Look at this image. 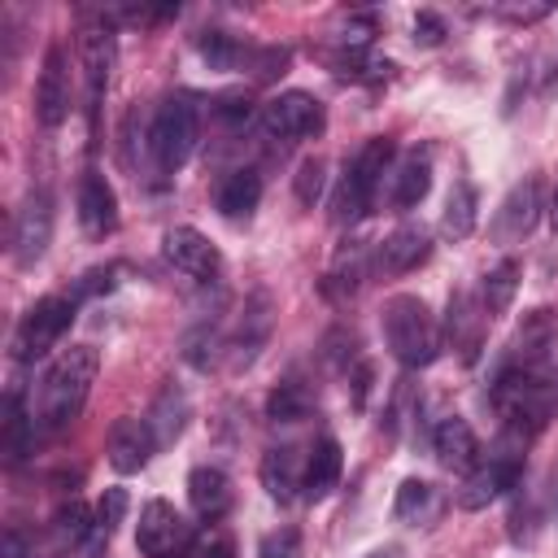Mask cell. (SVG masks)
Returning <instances> with one entry per match:
<instances>
[{
  "instance_id": "cell-1",
  "label": "cell",
  "mask_w": 558,
  "mask_h": 558,
  "mask_svg": "<svg viewBox=\"0 0 558 558\" xmlns=\"http://www.w3.org/2000/svg\"><path fill=\"white\" fill-rule=\"evenodd\" d=\"M488 405L501 418V436L514 440V445H527L558 414V371H554V362L493 371Z\"/></svg>"
},
{
  "instance_id": "cell-2",
  "label": "cell",
  "mask_w": 558,
  "mask_h": 558,
  "mask_svg": "<svg viewBox=\"0 0 558 558\" xmlns=\"http://www.w3.org/2000/svg\"><path fill=\"white\" fill-rule=\"evenodd\" d=\"M96 371H100V353H96L92 344L65 349V353L44 371L35 423H39L44 432L70 427V423L83 414V405H87V392H92V384H96Z\"/></svg>"
},
{
  "instance_id": "cell-3",
  "label": "cell",
  "mask_w": 558,
  "mask_h": 558,
  "mask_svg": "<svg viewBox=\"0 0 558 558\" xmlns=\"http://www.w3.org/2000/svg\"><path fill=\"white\" fill-rule=\"evenodd\" d=\"M379 327H384V344L388 353L405 366V371H423L440 357L445 349V331L432 314V305L414 292H397L384 301L379 310Z\"/></svg>"
},
{
  "instance_id": "cell-4",
  "label": "cell",
  "mask_w": 558,
  "mask_h": 558,
  "mask_svg": "<svg viewBox=\"0 0 558 558\" xmlns=\"http://www.w3.org/2000/svg\"><path fill=\"white\" fill-rule=\"evenodd\" d=\"M196 135H201V118H196L192 96H166L153 109L144 144H148V161H153L157 179H166V174L187 166V157L196 148Z\"/></svg>"
},
{
  "instance_id": "cell-5",
  "label": "cell",
  "mask_w": 558,
  "mask_h": 558,
  "mask_svg": "<svg viewBox=\"0 0 558 558\" xmlns=\"http://www.w3.org/2000/svg\"><path fill=\"white\" fill-rule=\"evenodd\" d=\"M388 161H392V140H384V135H371V140L353 153V161H349L344 174H340L336 201H331V218H336L340 227L371 214L375 192H379V183H384V174H388Z\"/></svg>"
},
{
  "instance_id": "cell-6",
  "label": "cell",
  "mask_w": 558,
  "mask_h": 558,
  "mask_svg": "<svg viewBox=\"0 0 558 558\" xmlns=\"http://www.w3.org/2000/svg\"><path fill=\"white\" fill-rule=\"evenodd\" d=\"M74 323V296H39L13 327V357L17 362H35L48 349H57V340L70 331Z\"/></svg>"
},
{
  "instance_id": "cell-7",
  "label": "cell",
  "mask_w": 558,
  "mask_h": 558,
  "mask_svg": "<svg viewBox=\"0 0 558 558\" xmlns=\"http://www.w3.org/2000/svg\"><path fill=\"white\" fill-rule=\"evenodd\" d=\"M519 475H523V445L501 436V449L488 453V462H480L475 471H466V480H462L453 501H458V510H484L501 493H510L519 484Z\"/></svg>"
},
{
  "instance_id": "cell-8",
  "label": "cell",
  "mask_w": 558,
  "mask_h": 558,
  "mask_svg": "<svg viewBox=\"0 0 558 558\" xmlns=\"http://www.w3.org/2000/svg\"><path fill=\"white\" fill-rule=\"evenodd\" d=\"M323 122H327L323 100L310 96V92H279V96H270V100L262 105V131H266L270 140H283V144L318 135Z\"/></svg>"
},
{
  "instance_id": "cell-9",
  "label": "cell",
  "mask_w": 558,
  "mask_h": 558,
  "mask_svg": "<svg viewBox=\"0 0 558 558\" xmlns=\"http://www.w3.org/2000/svg\"><path fill=\"white\" fill-rule=\"evenodd\" d=\"M192 541V523L161 497L144 501L140 510V527H135V545L144 558H179V549Z\"/></svg>"
},
{
  "instance_id": "cell-10",
  "label": "cell",
  "mask_w": 558,
  "mask_h": 558,
  "mask_svg": "<svg viewBox=\"0 0 558 558\" xmlns=\"http://www.w3.org/2000/svg\"><path fill=\"white\" fill-rule=\"evenodd\" d=\"M270 327H275V301H270V292H253L244 301V310L235 314V327H231V336L222 344V353L231 357V371L253 366V357L270 340Z\"/></svg>"
},
{
  "instance_id": "cell-11",
  "label": "cell",
  "mask_w": 558,
  "mask_h": 558,
  "mask_svg": "<svg viewBox=\"0 0 558 558\" xmlns=\"http://www.w3.org/2000/svg\"><path fill=\"white\" fill-rule=\"evenodd\" d=\"M52 244V196L44 187L26 192V201L13 214V262L35 266Z\"/></svg>"
},
{
  "instance_id": "cell-12",
  "label": "cell",
  "mask_w": 558,
  "mask_h": 558,
  "mask_svg": "<svg viewBox=\"0 0 558 558\" xmlns=\"http://www.w3.org/2000/svg\"><path fill=\"white\" fill-rule=\"evenodd\" d=\"M35 118L39 126L57 131L70 118V57L65 44H48L39 78H35Z\"/></svg>"
},
{
  "instance_id": "cell-13",
  "label": "cell",
  "mask_w": 558,
  "mask_h": 558,
  "mask_svg": "<svg viewBox=\"0 0 558 558\" xmlns=\"http://www.w3.org/2000/svg\"><path fill=\"white\" fill-rule=\"evenodd\" d=\"M161 253H166V262L179 270V275H187V279H196V283H214L218 275H222V253L209 244V235H201L196 227H170L166 231V240H161Z\"/></svg>"
},
{
  "instance_id": "cell-14",
  "label": "cell",
  "mask_w": 558,
  "mask_h": 558,
  "mask_svg": "<svg viewBox=\"0 0 558 558\" xmlns=\"http://www.w3.org/2000/svg\"><path fill=\"white\" fill-rule=\"evenodd\" d=\"M554 340H558V314H554V310H532V314H523L514 340H510L506 353L497 357V371H514V366H541V362H549Z\"/></svg>"
},
{
  "instance_id": "cell-15",
  "label": "cell",
  "mask_w": 558,
  "mask_h": 558,
  "mask_svg": "<svg viewBox=\"0 0 558 558\" xmlns=\"http://www.w3.org/2000/svg\"><path fill=\"white\" fill-rule=\"evenodd\" d=\"M536 218H541V179L527 174L501 196V205L493 214V240L497 244H519L536 227Z\"/></svg>"
},
{
  "instance_id": "cell-16",
  "label": "cell",
  "mask_w": 558,
  "mask_h": 558,
  "mask_svg": "<svg viewBox=\"0 0 558 558\" xmlns=\"http://www.w3.org/2000/svg\"><path fill=\"white\" fill-rule=\"evenodd\" d=\"M427 257H432V231L405 222V227L388 231V235L375 244L371 270H375V275H405V270H418Z\"/></svg>"
},
{
  "instance_id": "cell-17",
  "label": "cell",
  "mask_w": 558,
  "mask_h": 558,
  "mask_svg": "<svg viewBox=\"0 0 558 558\" xmlns=\"http://www.w3.org/2000/svg\"><path fill=\"white\" fill-rule=\"evenodd\" d=\"M74 209H78V227L92 240H105L118 227V196L109 187V179L100 170H83L78 187H74Z\"/></svg>"
},
{
  "instance_id": "cell-18",
  "label": "cell",
  "mask_w": 558,
  "mask_h": 558,
  "mask_svg": "<svg viewBox=\"0 0 558 558\" xmlns=\"http://www.w3.org/2000/svg\"><path fill=\"white\" fill-rule=\"evenodd\" d=\"M161 445H157V436H153V427H148V418H113V427H109V436H105V453H109V466L113 471H122V475H131V471H144L148 466V458L157 453Z\"/></svg>"
},
{
  "instance_id": "cell-19",
  "label": "cell",
  "mask_w": 558,
  "mask_h": 558,
  "mask_svg": "<svg viewBox=\"0 0 558 558\" xmlns=\"http://www.w3.org/2000/svg\"><path fill=\"white\" fill-rule=\"evenodd\" d=\"M113 35L109 26H87L78 39V61H83V83H87V118L96 122V109L105 100L109 74H113Z\"/></svg>"
},
{
  "instance_id": "cell-20",
  "label": "cell",
  "mask_w": 558,
  "mask_h": 558,
  "mask_svg": "<svg viewBox=\"0 0 558 558\" xmlns=\"http://www.w3.org/2000/svg\"><path fill=\"white\" fill-rule=\"evenodd\" d=\"M432 453L449 471H475L480 466V440H475V432L462 414H445L432 427Z\"/></svg>"
},
{
  "instance_id": "cell-21",
  "label": "cell",
  "mask_w": 558,
  "mask_h": 558,
  "mask_svg": "<svg viewBox=\"0 0 558 558\" xmlns=\"http://www.w3.org/2000/svg\"><path fill=\"white\" fill-rule=\"evenodd\" d=\"M484 323H488V314H484V305H480L471 292H453V296H449V318H445V327H449V344L458 349L462 362H475V353H480V344H484Z\"/></svg>"
},
{
  "instance_id": "cell-22",
  "label": "cell",
  "mask_w": 558,
  "mask_h": 558,
  "mask_svg": "<svg viewBox=\"0 0 558 558\" xmlns=\"http://www.w3.org/2000/svg\"><path fill=\"white\" fill-rule=\"evenodd\" d=\"M340 471H344V453H340V440L336 436H318L310 445V458H305V475H301V497L305 501H323L336 484H340Z\"/></svg>"
},
{
  "instance_id": "cell-23",
  "label": "cell",
  "mask_w": 558,
  "mask_h": 558,
  "mask_svg": "<svg viewBox=\"0 0 558 558\" xmlns=\"http://www.w3.org/2000/svg\"><path fill=\"white\" fill-rule=\"evenodd\" d=\"M427 192H432V153L427 148L401 153V161L392 166V187H388L392 209H414Z\"/></svg>"
},
{
  "instance_id": "cell-24",
  "label": "cell",
  "mask_w": 558,
  "mask_h": 558,
  "mask_svg": "<svg viewBox=\"0 0 558 558\" xmlns=\"http://www.w3.org/2000/svg\"><path fill=\"white\" fill-rule=\"evenodd\" d=\"M257 201H262V174H257L253 166L222 174V179H218V187H214V209H218L222 218H231V222L253 218Z\"/></svg>"
},
{
  "instance_id": "cell-25",
  "label": "cell",
  "mask_w": 558,
  "mask_h": 558,
  "mask_svg": "<svg viewBox=\"0 0 558 558\" xmlns=\"http://www.w3.org/2000/svg\"><path fill=\"white\" fill-rule=\"evenodd\" d=\"M440 510H445V497H440V488H436L432 480H418V475L401 480L397 501H392V519H397V523L427 527V523L440 519Z\"/></svg>"
},
{
  "instance_id": "cell-26",
  "label": "cell",
  "mask_w": 558,
  "mask_h": 558,
  "mask_svg": "<svg viewBox=\"0 0 558 558\" xmlns=\"http://www.w3.org/2000/svg\"><path fill=\"white\" fill-rule=\"evenodd\" d=\"M92 527H96V514L78 497L65 501V506H57V514L48 519V545H44V554L48 558H61L70 549H83V541L92 536Z\"/></svg>"
},
{
  "instance_id": "cell-27",
  "label": "cell",
  "mask_w": 558,
  "mask_h": 558,
  "mask_svg": "<svg viewBox=\"0 0 558 558\" xmlns=\"http://www.w3.org/2000/svg\"><path fill=\"white\" fill-rule=\"evenodd\" d=\"M301 475H305V462H301L296 445H275V449H266V458H262V488H266L279 506H288V501L296 497Z\"/></svg>"
},
{
  "instance_id": "cell-28",
  "label": "cell",
  "mask_w": 558,
  "mask_h": 558,
  "mask_svg": "<svg viewBox=\"0 0 558 558\" xmlns=\"http://www.w3.org/2000/svg\"><path fill=\"white\" fill-rule=\"evenodd\" d=\"M231 480H227V471H218V466H196L192 475H187V501H192V510L205 519V523H214V519H222L227 510H231Z\"/></svg>"
},
{
  "instance_id": "cell-29",
  "label": "cell",
  "mask_w": 558,
  "mask_h": 558,
  "mask_svg": "<svg viewBox=\"0 0 558 558\" xmlns=\"http://www.w3.org/2000/svg\"><path fill=\"white\" fill-rule=\"evenodd\" d=\"M314 405H318L314 388H310L305 379L288 375V379H279V384L270 388V397H266V418H270V423H301V418L314 414Z\"/></svg>"
},
{
  "instance_id": "cell-30",
  "label": "cell",
  "mask_w": 558,
  "mask_h": 558,
  "mask_svg": "<svg viewBox=\"0 0 558 558\" xmlns=\"http://www.w3.org/2000/svg\"><path fill=\"white\" fill-rule=\"evenodd\" d=\"M187 414H192L187 392H183V388H174V384H166V388L157 392L153 410H148V427H153L157 445H174V440L183 436V427H187Z\"/></svg>"
},
{
  "instance_id": "cell-31",
  "label": "cell",
  "mask_w": 558,
  "mask_h": 558,
  "mask_svg": "<svg viewBox=\"0 0 558 558\" xmlns=\"http://www.w3.org/2000/svg\"><path fill=\"white\" fill-rule=\"evenodd\" d=\"M475 222H480V196H475V183H471V179H458V183L449 187V196H445L440 227H445V235L466 240V235L475 231Z\"/></svg>"
},
{
  "instance_id": "cell-32",
  "label": "cell",
  "mask_w": 558,
  "mask_h": 558,
  "mask_svg": "<svg viewBox=\"0 0 558 558\" xmlns=\"http://www.w3.org/2000/svg\"><path fill=\"white\" fill-rule=\"evenodd\" d=\"M514 292H519V262L506 257V262H497V266L484 275V283H480V305H484V314H488V318L506 314L510 301H514Z\"/></svg>"
},
{
  "instance_id": "cell-33",
  "label": "cell",
  "mask_w": 558,
  "mask_h": 558,
  "mask_svg": "<svg viewBox=\"0 0 558 558\" xmlns=\"http://www.w3.org/2000/svg\"><path fill=\"white\" fill-rule=\"evenodd\" d=\"M196 52L209 70H240V65H248L253 48L240 44L235 35H227V31H205V35H196Z\"/></svg>"
},
{
  "instance_id": "cell-34",
  "label": "cell",
  "mask_w": 558,
  "mask_h": 558,
  "mask_svg": "<svg viewBox=\"0 0 558 558\" xmlns=\"http://www.w3.org/2000/svg\"><path fill=\"white\" fill-rule=\"evenodd\" d=\"M362 279H366V253H362V248H344V253L336 257V266L327 270L323 292H327L331 301H349Z\"/></svg>"
},
{
  "instance_id": "cell-35",
  "label": "cell",
  "mask_w": 558,
  "mask_h": 558,
  "mask_svg": "<svg viewBox=\"0 0 558 558\" xmlns=\"http://www.w3.org/2000/svg\"><path fill=\"white\" fill-rule=\"evenodd\" d=\"M31 432H35V418L26 414L22 397L9 392V397H4V458H9V462H22V458H26Z\"/></svg>"
},
{
  "instance_id": "cell-36",
  "label": "cell",
  "mask_w": 558,
  "mask_h": 558,
  "mask_svg": "<svg viewBox=\"0 0 558 558\" xmlns=\"http://www.w3.org/2000/svg\"><path fill=\"white\" fill-rule=\"evenodd\" d=\"M336 74L340 78H353V83H384L392 74V65L388 61H375L366 52H340L336 57Z\"/></svg>"
},
{
  "instance_id": "cell-37",
  "label": "cell",
  "mask_w": 558,
  "mask_h": 558,
  "mask_svg": "<svg viewBox=\"0 0 558 558\" xmlns=\"http://www.w3.org/2000/svg\"><path fill=\"white\" fill-rule=\"evenodd\" d=\"M323 174H327V166H323V157H305L301 166H296V201L301 205H314L318 196H323Z\"/></svg>"
},
{
  "instance_id": "cell-38",
  "label": "cell",
  "mask_w": 558,
  "mask_h": 558,
  "mask_svg": "<svg viewBox=\"0 0 558 558\" xmlns=\"http://www.w3.org/2000/svg\"><path fill=\"white\" fill-rule=\"evenodd\" d=\"M288 61H292V52L288 48H253L248 52V70H253V78H279L283 70H288Z\"/></svg>"
},
{
  "instance_id": "cell-39",
  "label": "cell",
  "mask_w": 558,
  "mask_h": 558,
  "mask_svg": "<svg viewBox=\"0 0 558 558\" xmlns=\"http://www.w3.org/2000/svg\"><path fill=\"white\" fill-rule=\"evenodd\" d=\"M323 353H327V362H331L336 371H349V362H353V353H357V336H353L349 327H336V331L323 340Z\"/></svg>"
},
{
  "instance_id": "cell-40",
  "label": "cell",
  "mask_w": 558,
  "mask_h": 558,
  "mask_svg": "<svg viewBox=\"0 0 558 558\" xmlns=\"http://www.w3.org/2000/svg\"><path fill=\"white\" fill-rule=\"evenodd\" d=\"M122 514H126V493L122 488H105L100 501H96V527L113 536V527L122 523Z\"/></svg>"
},
{
  "instance_id": "cell-41",
  "label": "cell",
  "mask_w": 558,
  "mask_h": 558,
  "mask_svg": "<svg viewBox=\"0 0 558 558\" xmlns=\"http://www.w3.org/2000/svg\"><path fill=\"white\" fill-rule=\"evenodd\" d=\"M257 558H301V536H296V527H279V532L262 536Z\"/></svg>"
},
{
  "instance_id": "cell-42",
  "label": "cell",
  "mask_w": 558,
  "mask_h": 558,
  "mask_svg": "<svg viewBox=\"0 0 558 558\" xmlns=\"http://www.w3.org/2000/svg\"><path fill=\"white\" fill-rule=\"evenodd\" d=\"M214 118H222V122H248V118H253L248 92H222V96L214 100Z\"/></svg>"
},
{
  "instance_id": "cell-43",
  "label": "cell",
  "mask_w": 558,
  "mask_h": 558,
  "mask_svg": "<svg viewBox=\"0 0 558 558\" xmlns=\"http://www.w3.org/2000/svg\"><path fill=\"white\" fill-rule=\"evenodd\" d=\"M445 35H449V31H445V17L432 13V9H418V17H414V44H418V48H436Z\"/></svg>"
},
{
  "instance_id": "cell-44",
  "label": "cell",
  "mask_w": 558,
  "mask_h": 558,
  "mask_svg": "<svg viewBox=\"0 0 558 558\" xmlns=\"http://www.w3.org/2000/svg\"><path fill=\"white\" fill-rule=\"evenodd\" d=\"M113 283H118V266H96V270H87V275H83L78 296H92V292H113Z\"/></svg>"
},
{
  "instance_id": "cell-45",
  "label": "cell",
  "mask_w": 558,
  "mask_h": 558,
  "mask_svg": "<svg viewBox=\"0 0 558 558\" xmlns=\"http://www.w3.org/2000/svg\"><path fill=\"white\" fill-rule=\"evenodd\" d=\"M549 9H554V4H549V0H541V4H501V9H493V13H497V17H506V22H541Z\"/></svg>"
},
{
  "instance_id": "cell-46",
  "label": "cell",
  "mask_w": 558,
  "mask_h": 558,
  "mask_svg": "<svg viewBox=\"0 0 558 558\" xmlns=\"http://www.w3.org/2000/svg\"><path fill=\"white\" fill-rule=\"evenodd\" d=\"M196 558H235V541L227 532H209L201 545H196Z\"/></svg>"
},
{
  "instance_id": "cell-47",
  "label": "cell",
  "mask_w": 558,
  "mask_h": 558,
  "mask_svg": "<svg viewBox=\"0 0 558 558\" xmlns=\"http://www.w3.org/2000/svg\"><path fill=\"white\" fill-rule=\"evenodd\" d=\"M4 558H35V545H26V536L17 527L4 532Z\"/></svg>"
},
{
  "instance_id": "cell-48",
  "label": "cell",
  "mask_w": 558,
  "mask_h": 558,
  "mask_svg": "<svg viewBox=\"0 0 558 558\" xmlns=\"http://www.w3.org/2000/svg\"><path fill=\"white\" fill-rule=\"evenodd\" d=\"M362 558H405V549H401V545H379V549H371V554H362Z\"/></svg>"
},
{
  "instance_id": "cell-49",
  "label": "cell",
  "mask_w": 558,
  "mask_h": 558,
  "mask_svg": "<svg viewBox=\"0 0 558 558\" xmlns=\"http://www.w3.org/2000/svg\"><path fill=\"white\" fill-rule=\"evenodd\" d=\"M549 227L558 231V183H554V196H549Z\"/></svg>"
},
{
  "instance_id": "cell-50",
  "label": "cell",
  "mask_w": 558,
  "mask_h": 558,
  "mask_svg": "<svg viewBox=\"0 0 558 558\" xmlns=\"http://www.w3.org/2000/svg\"><path fill=\"white\" fill-rule=\"evenodd\" d=\"M558 87V61H554V74H549V92Z\"/></svg>"
},
{
  "instance_id": "cell-51",
  "label": "cell",
  "mask_w": 558,
  "mask_h": 558,
  "mask_svg": "<svg viewBox=\"0 0 558 558\" xmlns=\"http://www.w3.org/2000/svg\"><path fill=\"white\" fill-rule=\"evenodd\" d=\"M554 501H558V471H554Z\"/></svg>"
}]
</instances>
